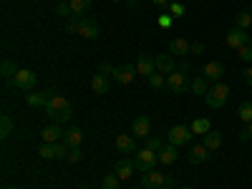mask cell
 <instances>
[{
    "label": "cell",
    "instance_id": "obj_50",
    "mask_svg": "<svg viewBox=\"0 0 252 189\" xmlns=\"http://www.w3.org/2000/svg\"><path fill=\"white\" fill-rule=\"evenodd\" d=\"M10 189H18V187H10Z\"/></svg>",
    "mask_w": 252,
    "mask_h": 189
},
{
    "label": "cell",
    "instance_id": "obj_38",
    "mask_svg": "<svg viewBox=\"0 0 252 189\" xmlns=\"http://www.w3.org/2000/svg\"><path fill=\"white\" fill-rule=\"evenodd\" d=\"M237 56H240L245 63H250V61H252V46H242V48L237 51Z\"/></svg>",
    "mask_w": 252,
    "mask_h": 189
},
{
    "label": "cell",
    "instance_id": "obj_31",
    "mask_svg": "<svg viewBox=\"0 0 252 189\" xmlns=\"http://www.w3.org/2000/svg\"><path fill=\"white\" fill-rule=\"evenodd\" d=\"M53 152H56V159H68V144L66 141H56L53 144Z\"/></svg>",
    "mask_w": 252,
    "mask_h": 189
},
{
    "label": "cell",
    "instance_id": "obj_21",
    "mask_svg": "<svg viewBox=\"0 0 252 189\" xmlns=\"http://www.w3.org/2000/svg\"><path fill=\"white\" fill-rule=\"evenodd\" d=\"M207 146L204 144H199V146H192V149H189V161L192 164H202V161H207Z\"/></svg>",
    "mask_w": 252,
    "mask_h": 189
},
{
    "label": "cell",
    "instance_id": "obj_12",
    "mask_svg": "<svg viewBox=\"0 0 252 189\" xmlns=\"http://www.w3.org/2000/svg\"><path fill=\"white\" fill-rule=\"evenodd\" d=\"M202 76L207 78V81H212V83H217L222 76H224V66L220 61H209V63H204V68H202Z\"/></svg>",
    "mask_w": 252,
    "mask_h": 189
},
{
    "label": "cell",
    "instance_id": "obj_42",
    "mask_svg": "<svg viewBox=\"0 0 252 189\" xmlns=\"http://www.w3.org/2000/svg\"><path fill=\"white\" fill-rule=\"evenodd\" d=\"M78 20H81L78 15H71V18H68V31H71V33H76V26H78Z\"/></svg>",
    "mask_w": 252,
    "mask_h": 189
},
{
    "label": "cell",
    "instance_id": "obj_35",
    "mask_svg": "<svg viewBox=\"0 0 252 189\" xmlns=\"http://www.w3.org/2000/svg\"><path fill=\"white\" fill-rule=\"evenodd\" d=\"M164 83H166V76H164V73H159V71H157V73H152V76H149V86H152V89H161Z\"/></svg>",
    "mask_w": 252,
    "mask_h": 189
},
{
    "label": "cell",
    "instance_id": "obj_6",
    "mask_svg": "<svg viewBox=\"0 0 252 189\" xmlns=\"http://www.w3.org/2000/svg\"><path fill=\"white\" fill-rule=\"evenodd\" d=\"M35 81H38V76H35L33 71H28V68H20V71L15 73V78H13L15 89H20V91H31V89L35 86Z\"/></svg>",
    "mask_w": 252,
    "mask_h": 189
},
{
    "label": "cell",
    "instance_id": "obj_32",
    "mask_svg": "<svg viewBox=\"0 0 252 189\" xmlns=\"http://www.w3.org/2000/svg\"><path fill=\"white\" fill-rule=\"evenodd\" d=\"M119 182H121V179H119V174L114 172V174H106V177H103L101 187H103V189H119Z\"/></svg>",
    "mask_w": 252,
    "mask_h": 189
},
{
    "label": "cell",
    "instance_id": "obj_11",
    "mask_svg": "<svg viewBox=\"0 0 252 189\" xmlns=\"http://www.w3.org/2000/svg\"><path fill=\"white\" fill-rule=\"evenodd\" d=\"M149 131H152V119L149 116H136L134 124H131V134L136 139H146V136H149Z\"/></svg>",
    "mask_w": 252,
    "mask_h": 189
},
{
    "label": "cell",
    "instance_id": "obj_40",
    "mask_svg": "<svg viewBox=\"0 0 252 189\" xmlns=\"http://www.w3.org/2000/svg\"><path fill=\"white\" fill-rule=\"evenodd\" d=\"M81 157H83V154H81V149H78V146L68 152V161H71V164H78V161H81Z\"/></svg>",
    "mask_w": 252,
    "mask_h": 189
},
{
    "label": "cell",
    "instance_id": "obj_33",
    "mask_svg": "<svg viewBox=\"0 0 252 189\" xmlns=\"http://www.w3.org/2000/svg\"><path fill=\"white\" fill-rule=\"evenodd\" d=\"M38 154H40V159H56V152H53V144H40V149H38Z\"/></svg>",
    "mask_w": 252,
    "mask_h": 189
},
{
    "label": "cell",
    "instance_id": "obj_29",
    "mask_svg": "<svg viewBox=\"0 0 252 189\" xmlns=\"http://www.w3.org/2000/svg\"><path fill=\"white\" fill-rule=\"evenodd\" d=\"M71 8H73V15H81V13H86L91 8V0H68Z\"/></svg>",
    "mask_w": 252,
    "mask_h": 189
},
{
    "label": "cell",
    "instance_id": "obj_9",
    "mask_svg": "<svg viewBox=\"0 0 252 189\" xmlns=\"http://www.w3.org/2000/svg\"><path fill=\"white\" fill-rule=\"evenodd\" d=\"M224 40H227V46H229V48H237V51H240L242 46L250 43V35H247V31H242V28H232V31L227 33Z\"/></svg>",
    "mask_w": 252,
    "mask_h": 189
},
{
    "label": "cell",
    "instance_id": "obj_43",
    "mask_svg": "<svg viewBox=\"0 0 252 189\" xmlns=\"http://www.w3.org/2000/svg\"><path fill=\"white\" fill-rule=\"evenodd\" d=\"M98 73H103V76H114V68L109 66V63H101V68H98Z\"/></svg>",
    "mask_w": 252,
    "mask_h": 189
},
{
    "label": "cell",
    "instance_id": "obj_3",
    "mask_svg": "<svg viewBox=\"0 0 252 189\" xmlns=\"http://www.w3.org/2000/svg\"><path fill=\"white\" fill-rule=\"evenodd\" d=\"M157 161H159V157H157V152H152V149H139L136 152V159H134V166H136V172H152L154 166H157Z\"/></svg>",
    "mask_w": 252,
    "mask_h": 189
},
{
    "label": "cell",
    "instance_id": "obj_1",
    "mask_svg": "<svg viewBox=\"0 0 252 189\" xmlns=\"http://www.w3.org/2000/svg\"><path fill=\"white\" fill-rule=\"evenodd\" d=\"M43 109H46V116H48L53 124H66V121L73 116L71 101H68V98H63V96H51Z\"/></svg>",
    "mask_w": 252,
    "mask_h": 189
},
{
    "label": "cell",
    "instance_id": "obj_7",
    "mask_svg": "<svg viewBox=\"0 0 252 189\" xmlns=\"http://www.w3.org/2000/svg\"><path fill=\"white\" fill-rule=\"evenodd\" d=\"M189 139H192V129H189V126L177 124L174 129H169V144H174V146H184V144H189Z\"/></svg>",
    "mask_w": 252,
    "mask_h": 189
},
{
    "label": "cell",
    "instance_id": "obj_26",
    "mask_svg": "<svg viewBox=\"0 0 252 189\" xmlns=\"http://www.w3.org/2000/svg\"><path fill=\"white\" fill-rule=\"evenodd\" d=\"M66 144L71 146V149H76V146L81 144V139H83V134H81V129H71V131H66Z\"/></svg>",
    "mask_w": 252,
    "mask_h": 189
},
{
    "label": "cell",
    "instance_id": "obj_41",
    "mask_svg": "<svg viewBox=\"0 0 252 189\" xmlns=\"http://www.w3.org/2000/svg\"><path fill=\"white\" fill-rule=\"evenodd\" d=\"M169 10H172V15L179 18V15L184 13V5H179V3H169Z\"/></svg>",
    "mask_w": 252,
    "mask_h": 189
},
{
    "label": "cell",
    "instance_id": "obj_37",
    "mask_svg": "<svg viewBox=\"0 0 252 189\" xmlns=\"http://www.w3.org/2000/svg\"><path fill=\"white\" fill-rule=\"evenodd\" d=\"M146 149H152V152H161V141L159 139H154V136H146Z\"/></svg>",
    "mask_w": 252,
    "mask_h": 189
},
{
    "label": "cell",
    "instance_id": "obj_10",
    "mask_svg": "<svg viewBox=\"0 0 252 189\" xmlns=\"http://www.w3.org/2000/svg\"><path fill=\"white\" fill-rule=\"evenodd\" d=\"M116 149L121 152V154H136V136L134 134H119L116 136Z\"/></svg>",
    "mask_w": 252,
    "mask_h": 189
},
{
    "label": "cell",
    "instance_id": "obj_16",
    "mask_svg": "<svg viewBox=\"0 0 252 189\" xmlns=\"http://www.w3.org/2000/svg\"><path fill=\"white\" fill-rule=\"evenodd\" d=\"M189 48H192V43H189L187 38H174L172 43H169V51H172V56H177V58L189 56Z\"/></svg>",
    "mask_w": 252,
    "mask_h": 189
},
{
    "label": "cell",
    "instance_id": "obj_34",
    "mask_svg": "<svg viewBox=\"0 0 252 189\" xmlns=\"http://www.w3.org/2000/svg\"><path fill=\"white\" fill-rule=\"evenodd\" d=\"M56 15H61V18H71V15H73L71 3H56Z\"/></svg>",
    "mask_w": 252,
    "mask_h": 189
},
{
    "label": "cell",
    "instance_id": "obj_5",
    "mask_svg": "<svg viewBox=\"0 0 252 189\" xmlns=\"http://www.w3.org/2000/svg\"><path fill=\"white\" fill-rule=\"evenodd\" d=\"M166 86H169L177 96H182V94L189 91V86H192V83H189V78H187L182 71H174V73L166 76Z\"/></svg>",
    "mask_w": 252,
    "mask_h": 189
},
{
    "label": "cell",
    "instance_id": "obj_23",
    "mask_svg": "<svg viewBox=\"0 0 252 189\" xmlns=\"http://www.w3.org/2000/svg\"><path fill=\"white\" fill-rule=\"evenodd\" d=\"M202 144L207 146V149H220V146H222V134L220 131H207Z\"/></svg>",
    "mask_w": 252,
    "mask_h": 189
},
{
    "label": "cell",
    "instance_id": "obj_24",
    "mask_svg": "<svg viewBox=\"0 0 252 189\" xmlns=\"http://www.w3.org/2000/svg\"><path fill=\"white\" fill-rule=\"evenodd\" d=\"M235 23H237V28L247 31V28L252 26V13H250V10H242V13H237V15H235Z\"/></svg>",
    "mask_w": 252,
    "mask_h": 189
},
{
    "label": "cell",
    "instance_id": "obj_44",
    "mask_svg": "<svg viewBox=\"0 0 252 189\" xmlns=\"http://www.w3.org/2000/svg\"><path fill=\"white\" fill-rule=\"evenodd\" d=\"M237 136H240V141H250V139H252V134H250V129H242V131H240Z\"/></svg>",
    "mask_w": 252,
    "mask_h": 189
},
{
    "label": "cell",
    "instance_id": "obj_27",
    "mask_svg": "<svg viewBox=\"0 0 252 189\" xmlns=\"http://www.w3.org/2000/svg\"><path fill=\"white\" fill-rule=\"evenodd\" d=\"M189 89H192L197 96H204L207 94V78L204 76H194V81H192V86H189Z\"/></svg>",
    "mask_w": 252,
    "mask_h": 189
},
{
    "label": "cell",
    "instance_id": "obj_45",
    "mask_svg": "<svg viewBox=\"0 0 252 189\" xmlns=\"http://www.w3.org/2000/svg\"><path fill=\"white\" fill-rule=\"evenodd\" d=\"M242 76H245V81H247V83H250V86H252V68H247V71H245Z\"/></svg>",
    "mask_w": 252,
    "mask_h": 189
},
{
    "label": "cell",
    "instance_id": "obj_4",
    "mask_svg": "<svg viewBox=\"0 0 252 189\" xmlns=\"http://www.w3.org/2000/svg\"><path fill=\"white\" fill-rule=\"evenodd\" d=\"M172 177L169 174H159V172H144V177H141V187L144 189H159V187H172Z\"/></svg>",
    "mask_w": 252,
    "mask_h": 189
},
{
    "label": "cell",
    "instance_id": "obj_13",
    "mask_svg": "<svg viewBox=\"0 0 252 189\" xmlns=\"http://www.w3.org/2000/svg\"><path fill=\"white\" fill-rule=\"evenodd\" d=\"M136 73H139V76H146V78H149L152 73H157V61H154V56H139V61H136Z\"/></svg>",
    "mask_w": 252,
    "mask_h": 189
},
{
    "label": "cell",
    "instance_id": "obj_14",
    "mask_svg": "<svg viewBox=\"0 0 252 189\" xmlns=\"http://www.w3.org/2000/svg\"><path fill=\"white\" fill-rule=\"evenodd\" d=\"M134 76H136V68L134 66H119V68H114V78H116V83H121V86H126V83H131L134 81Z\"/></svg>",
    "mask_w": 252,
    "mask_h": 189
},
{
    "label": "cell",
    "instance_id": "obj_18",
    "mask_svg": "<svg viewBox=\"0 0 252 189\" xmlns=\"http://www.w3.org/2000/svg\"><path fill=\"white\" fill-rule=\"evenodd\" d=\"M134 169H136L134 161H131V159H126V157L116 161V174H119V179H131Z\"/></svg>",
    "mask_w": 252,
    "mask_h": 189
},
{
    "label": "cell",
    "instance_id": "obj_47",
    "mask_svg": "<svg viewBox=\"0 0 252 189\" xmlns=\"http://www.w3.org/2000/svg\"><path fill=\"white\" fill-rule=\"evenodd\" d=\"M247 129H250V134H252V124H250V126H247Z\"/></svg>",
    "mask_w": 252,
    "mask_h": 189
},
{
    "label": "cell",
    "instance_id": "obj_20",
    "mask_svg": "<svg viewBox=\"0 0 252 189\" xmlns=\"http://www.w3.org/2000/svg\"><path fill=\"white\" fill-rule=\"evenodd\" d=\"M157 157H159V164H166V166L174 164V161H177V146H174V144L161 146V152H159Z\"/></svg>",
    "mask_w": 252,
    "mask_h": 189
},
{
    "label": "cell",
    "instance_id": "obj_30",
    "mask_svg": "<svg viewBox=\"0 0 252 189\" xmlns=\"http://www.w3.org/2000/svg\"><path fill=\"white\" fill-rule=\"evenodd\" d=\"M48 94H31L28 96V106H46V103H48Z\"/></svg>",
    "mask_w": 252,
    "mask_h": 189
},
{
    "label": "cell",
    "instance_id": "obj_17",
    "mask_svg": "<svg viewBox=\"0 0 252 189\" xmlns=\"http://www.w3.org/2000/svg\"><path fill=\"white\" fill-rule=\"evenodd\" d=\"M154 61H157V71H159V73H164V76H169V73H174V71H177L174 58H172V56H154Z\"/></svg>",
    "mask_w": 252,
    "mask_h": 189
},
{
    "label": "cell",
    "instance_id": "obj_46",
    "mask_svg": "<svg viewBox=\"0 0 252 189\" xmlns=\"http://www.w3.org/2000/svg\"><path fill=\"white\" fill-rule=\"evenodd\" d=\"M152 3H157V5H166L169 0H152Z\"/></svg>",
    "mask_w": 252,
    "mask_h": 189
},
{
    "label": "cell",
    "instance_id": "obj_39",
    "mask_svg": "<svg viewBox=\"0 0 252 189\" xmlns=\"http://www.w3.org/2000/svg\"><path fill=\"white\" fill-rule=\"evenodd\" d=\"M204 53V43H199V40H194L192 48H189V56H202Z\"/></svg>",
    "mask_w": 252,
    "mask_h": 189
},
{
    "label": "cell",
    "instance_id": "obj_15",
    "mask_svg": "<svg viewBox=\"0 0 252 189\" xmlns=\"http://www.w3.org/2000/svg\"><path fill=\"white\" fill-rule=\"evenodd\" d=\"M61 136H66L63 129H61V124H51V126H46V129L40 131V139H43L46 144H56V141H61Z\"/></svg>",
    "mask_w": 252,
    "mask_h": 189
},
{
    "label": "cell",
    "instance_id": "obj_8",
    "mask_svg": "<svg viewBox=\"0 0 252 189\" xmlns=\"http://www.w3.org/2000/svg\"><path fill=\"white\" fill-rule=\"evenodd\" d=\"M76 33L81 35V38H96L98 35V23H96V20L94 18H81L78 20V26H76Z\"/></svg>",
    "mask_w": 252,
    "mask_h": 189
},
{
    "label": "cell",
    "instance_id": "obj_22",
    "mask_svg": "<svg viewBox=\"0 0 252 189\" xmlns=\"http://www.w3.org/2000/svg\"><path fill=\"white\" fill-rule=\"evenodd\" d=\"M189 129H192V134H197V136H204L207 131H212V124H209V119H194Z\"/></svg>",
    "mask_w": 252,
    "mask_h": 189
},
{
    "label": "cell",
    "instance_id": "obj_2",
    "mask_svg": "<svg viewBox=\"0 0 252 189\" xmlns=\"http://www.w3.org/2000/svg\"><path fill=\"white\" fill-rule=\"evenodd\" d=\"M227 98H229V86H227V83H222V81H217L215 86L204 94V103H207L209 109H222L224 103H227Z\"/></svg>",
    "mask_w": 252,
    "mask_h": 189
},
{
    "label": "cell",
    "instance_id": "obj_49",
    "mask_svg": "<svg viewBox=\"0 0 252 189\" xmlns=\"http://www.w3.org/2000/svg\"><path fill=\"white\" fill-rule=\"evenodd\" d=\"M182 189H192V187H182Z\"/></svg>",
    "mask_w": 252,
    "mask_h": 189
},
{
    "label": "cell",
    "instance_id": "obj_51",
    "mask_svg": "<svg viewBox=\"0 0 252 189\" xmlns=\"http://www.w3.org/2000/svg\"><path fill=\"white\" fill-rule=\"evenodd\" d=\"M250 13H252V8H250Z\"/></svg>",
    "mask_w": 252,
    "mask_h": 189
},
{
    "label": "cell",
    "instance_id": "obj_48",
    "mask_svg": "<svg viewBox=\"0 0 252 189\" xmlns=\"http://www.w3.org/2000/svg\"><path fill=\"white\" fill-rule=\"evenodd\" d=\"M159 189H172V187H159Z\"/></svg>",
    "mask_w": 252,
    "mask_h": 189
},
{
    "label": "cell",
    "instance_id": "obj_19",
    "mask_svg": "<svg viewBox=\"0 0 252 189\" xmlns=\"http://www.w3.org/2000/svg\"><path fill=\"white\" fill-rule=\"evenodd\" d=\"M91 89H94L96 94H109V89H111V81H109V76L96 73V76L91 78Z\"/></svg>",
    "mask_w": 252,
    "mask_h": 189
},
{
    "label": "cell",
    "instance_id": "obj_25",
    "mask_svg": "<svg viewBox=\"0 0 252 189\" xmlns=\"http://www.w3.org/2000/svg\"><path fill=\"white\" fill-rule=\"evenodd\" d=\"M10 131H13V121H10L8 114H3V116H0V139H8Z\"/></svg>",
    "mask_w": 252,
    "mask_h": 189
},
{
    "label": "cell",
    "instance_id": "obj_28",
    "mask_svg": "<svg viewBox=\"0 0 252 189\" xmlns=\"http://www.w3.org/2000/svg\"><path fill=\"white\" fill-rule=\"evenodd\" d=\"M237 116L245 121V124H252V103L250 101H245V103H240V109H237Z\"/></svg>",
    "mask_w": 252,
    "mask_h": 189
},
{
    "label": "cell",
    "instance_id": "obj_36",
    "mask_svg": "<svg viewBox=\"0 0 252 189\" xmlns=\"http://www.w3.org/2000/svg\"><path fill=\"white\" fill-rule=\"evenodd\" d=\"M15 73H18V71H15V66H13V63L5 58V61H3V76H5V81H10V83H13Z\"/></svg>",
    "mask_w": 252,
    "mask_h": 189
}]
</instances>
